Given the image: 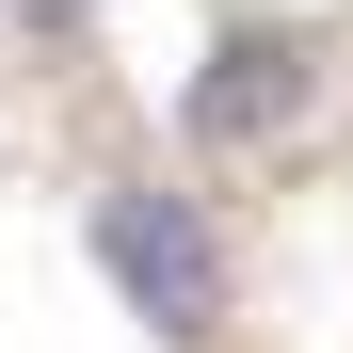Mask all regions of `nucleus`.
<instances>
[{
    "label": "nucleus",
    "mask_w": 353,
    "mask_h": 353,
    "mask_svg": "<svg viewBox=\"0 0 353 353\" xmlns=\"http://www.w3.org/2000/svg\"><path fill=\"white\" fill-rule=\"evenodd\" d=\"M97 273L129 289V321H161V337H209L225 321V241L193 225V193L112 176V193H97Z\"/></svg>",
    "instance_id": "1"
},
{
    "label": "nucleus",
    "mask_w": 353,
    "mask_h": 353,
    "mask_svg": "<svg viewBox=\"0 0 353 353\" xmlns=\"http://www.w3.org/2000/svg\"><path fill=\"white\" fill-rule=\"evenodd\" d=\"M273 112H289V48H273V32H225L209 81H193V145H257Z\"/></svg>",
    "instance_id": "2"
},
{
    "label": "nucleus",
    "mask_w": 353,
    "mask_h": 353,
    "mask_svg": "<svg viewBox=\"0 0 353 353\" xmlns=\"http://www.w3.org/2000/svg\"><path fill=\"white\" fill-rule=\"evenodd\" d=\"M0 17H81V0H0Z\"/></svg>",
    "instance_id": "3"
}]
</instances>
